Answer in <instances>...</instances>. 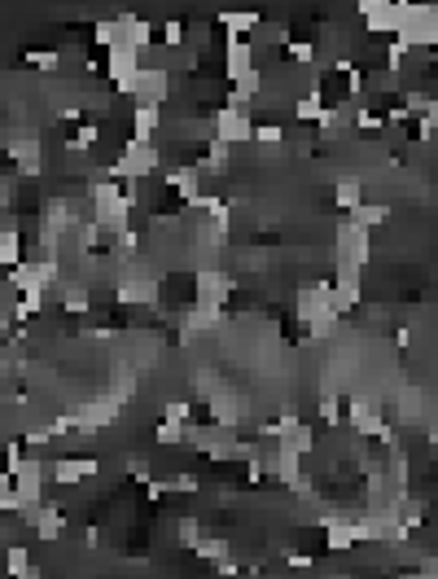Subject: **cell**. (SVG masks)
Instances as JSON below:
<instances>
[{"instance_id": "cell-1", "label": "cell", "mask_w": 438, "mask_h": 579, "mask_svg": "<svg viewBox=\"0 0 438 579\" xmlns=\"http://www.w3.org/2000/svg\"><path fill=\"white\" fill-rule=\"evenodd\" d=\"M93 224L102 229L105 238H119V233H128V224H132V203L123 198V185L119 180H102V185H93Z\"/></svg>"}, {"instance_id": "cell-2", "label": "cell", "mask_w": 438, "mask_h": 579, "mask_svg": "<svg viewBox=\"0 0 438 579\" xmlns=\"http://www.w3.org/2000/svg\"><path fill=\"white\" fill-rule=\"evenodd\" d=\"M299 321L311 330V339H329L337 325V312L329 303V281H316L299 290Z\"/></svg>"}, {"instance_id": "cell-3", "label": "cell", "mask_w": 438, "mask_h": 579, "mask_svg": "<svg viewBox=\"0 0 438 579\" xmlns=\"http://www.w3.org/2000/svg\"><path fill=\"white\" fill-rule=\"evenodd\" d=\"M395 40L412 49H434L438 44V9L434 5H404V18H399V32Z\"/></svg>"}, {"instance_id": "cell-4", "label": "cell", "mask_w": 438, "mask_h": 579, "mask_svg": "<svg viewBox=\"0 0 438 579\" xmlns=\"http://www.w3.org/2000/svg\"><path fill=\"white\" fill-rule=\"evenodd\" d=\"M158 163H163V154L154 149V140H132L128 137L123 158H114V163H110V176H114V180H128V185H140L145 176H154V171H158Z\"/></svg>"}, {"instance_id": "cell-5", "label": "cell", "mask_w": 438, "mask_h": 579, "mask_svg": "<svg viewBox=\"0 0 438 579\" xmlns=\"http://www.w3.org/2000/svg\"><path fill=\"white\" fill-rule=\"evenodd\" d=\"M123 93H128V97H136V105H163L171 97L167 67H149V62H140V70L132 75V84H128Z\"/></svg>"}, {"instance_id": "cell-6", "label": "cell", "mask_w": 438, "mask_h": 579, "mask_svg": "<svg viewBox=\"0 0 438 579\" xmlns=\"http://www.w3.org/2000/svg\"><path fill=\"white\" fill-rule=\"evenodd\" d=\"M334 255H337V268H351V273H364V264L372 259V238L364 229H351L342 224L334 238Z\"/></svg>"}, {"instance_id": "cell-7", "label": "cell", "mask_w": 438, "mask_h": 579, "mask_svg": "<svg viewBox=\"0 0 438 579\" xmlns=\"http://www.w3.org/2000/svg\"><path fill=\"white\" fill-rule=\"evenodd\" d=\"M255 137V114H246V110H215L210 114V140H219V145H246V140Z\"/></svg>"}, {"instance_id": "cell-8", "label": "cell", "mask_w": 438, "mask_h": 579, "mask_svg": "<svg viewBox=\"0 0 438 579\" xmlns=\"http://www.w3.org/2000/svg\"><path fill=\"white\" fill-rule=\"evenodd\" d=\"M360 14H364V27L381 35L399 32V18H404V0H360Z\"/></svg>"}, {"instance_id": "cell-9", "label": "cell", "mask_w": 438, "mask_h": 579, "mask_svg": "<svg viewBox=\"0 0 438 579\" xmlns=\"http://www.w3.org/2000/svg\"><path fill=\"white\" fill-rule=\"evenodd\" d=\"M114 35H119V44L114 49H132V53H149V40H154V27H149V18H136V14H119L114 18Z\"/></svg>"}, {"instance_id": "cell-10", "label": "cell", "mask_w": 438, "mask_h": 579, "mask_svg": "<svg viewBox=\"0 0 438 579\" xmlns=\"http://www.w3.org/2000/svg\"><path fill=\"white\" fill-rule=\"evenodd\" d=\"M193 285H198V307H210V312H219L233 294V276L219 273V268H202Z\"/></svg>"}, {"instance_id": "cell-11", "label": "cell", "mask_w": 438, "mask_h": 579, "mask_svg": "<svg viewBox=\"0 0 438 579\" xmlns=\"http://www.w3.org/2000/svg\"><path fill=\"white\" fill-rule=\"evenodd\" d=\"M62 531H67V510L58 501H40V510L31 518V536L44 540V545H53V540H62Z\"/></svg>"}, {"instance_id": "cell-12", "label": "cell", "mask_w": 438, "mask_h": 579, "mask_svg": "<svg viewBox=\"0 0 438 579\" xmlns=\"http://www.w3.org/2000/svg\"><path fill=\"white\" fill-rule=\"evenodd\" d=\"M102 466L93 461V457H58L53 466H49V478L58 483V487H79L88 475H97Z\"/></svg>"}, {"instance_id": "cell-13", "label": "cell", "mask_w": 438, "mask_h": 579, "mask_svg": "<svg viewBox=\"0 0 438 579\" xmlns=\"http://www.w3.org/2000/svg\"><path fill=\"white\" fill-rule=\"evenodd\" d=\"M140 62H145V58L132 53V49H110V53H105V79L123 93V88L132 84V75L140 70Z\"/></svg>"}, {"instance_id": "cell-14", "label": "cell", "mask_w": 438, "mask_h": 579, "mask_svg": "<svg viewBox=\"0 0 438 579\" xmlns=\"http://www.w3.org/2000/svg\"><path fill=\"white\" fill-rule=\"evenodd\" d=\"M268 470H272V478H281L285 487H299V492H307V483H303V457H299V452H290V448H281V443H276V452H272V461H268Z\"/></svg>"}, {"instance_id": "cell-15", "label": "cell", "mask_w": 438, "mask_h": 579, "mask_svg": "<svg viewBox=\"0 0 438 579\" xmlns=\"http://www.w3.org/2000/svg\"><path fill=\"white\" fill-rule=\"evenodd\" d=\"M320 527H325V545L334 548V553H346V548L360 545L355 518H337V513H325V518H320Z\"/></svg>"}, {"instance_id": "cell-16", "label": "cell", "mask_w": 438, "mask_h": 579, "mask_svg": "<svg viewBox=\"0 0 438 579\" xmlns=\"http://www.w3.org/2000/svg\"><path fill=\"white\" fill-rule=\"evenodd\" d=\"M250 70H255V44L250 40H228V49H224V79L237 84Z\"/></svg>"}, {"instance_id": "cell-17", "label": "cell", "mask_w": 438, "mask_h": 579, "mask_svg": "<svg viewBox=\"0 0 438 579\" xmlns=\"http://www.w3.org/2000/svg\"><path fill=\"white\" fill-rule=\"evenodd\" d=\"M9 158L18 163V171H27V176H40V171H44V149H40L35 137L9 140Z\"/></svg>"}, {"instance_id": "cell-18", "label": "cell", "mask_w": 438, "mask_h": 579, "mask_svg": "<svg viewBox=\"0 0 438 579\" xmlns=\"http://www.w3.org/2000/svg\"><path fill=\"white\" fill-rule=\"evenodd\" d=\"M163 180H167V189H175L184 203H193V198L202 194V171L189 167V163H180V167H167V176H163Z\"/></svg>"}, {"instance_id": "cell-19", "label": "cell", "mask_w": 438, "mask_h": 579, "mask_svg": "<svg viewBox=\"0 0 438 579\" xmlns=\"http://www.w3.org/2000/svg\"><path fill=\"white\" fill-rule=\"evenodd\" d=\"M259 23H264V18H259L255 9H224V14H219V27L228 32V40H250V35L259 32Z\"/></svg>"}, {"instance_id": "cell-20", "label": "cell", "mask_w": 438, "mask_h": 579, "mask_svg": "<svg viewBox=\"0 0 438 579\" xmlns=\"http://www.w3.org/2000/svg\"><path fill=\"white\" fill-rule=\"evenodd\" d=\"M390 220V206L386 203H360L355 211H346V224L351 229H364V233H372L377 224H386Z\"/></svg>"}, {"instance_id": "cell-21", "label": "cell", "mask_w": 438, "mask_h": 579, "mask_svg": "<svg viewBox=\"0 0 438 579\" xmlns=\"http://www.w3.org/2000/svg\"><path fill=\"white\" fill-rule=\"evenodd\" d=\"M58 303L75 312V316H84L88 307H93V294H88V285H79V281H58Z\"/></svg>"}, {"instance_id": "cell-22", "label": "cell", "mask_w": 438, "mask_h": 579, "mask_svg": "<svg viewBox=\"0 0 438 579\" xmlns=\"http://www.w3.org/2000/svg\"><path fill=\"white\" fill-rule=\"evenodd\" d=\"M163 123V105H136L132 110V140H149Z\"/></svg>"}, {"instance_id": "cell-23", "label": "cell", "mask_w": 438, "mask_h": 579, "mask_svg": "<svg viewBox=\"0 0 438 579\" xmlns=\"http://www.w3.org/2000/svg\"><path fill=\"white\" fill-rule=\"evenodd\" d=\"M119 299H123V303H154V299H158V281H149V276H128V281L119 285Z\"/></svg>"}, {"instance_id": "cell-24", "label": "cell", "mask_w": 438, "mask_h": 579, "mask_svg": "<svg viewBox=\"0 0 438 579\" xmlns=\"http://www.w3.org/2000/svg\"><path fill=\"white\" fill-rule=\"evenodd\" d=\"M325 110H329V105H325V93H320V88H307L303 97L294 102L299 123H320V119H325Z\"/></svg>"}, {"instance_id": "cell-25", "label": "cell", "mask_w": 438, "mask_h": 579, "mask_svg": "<svg viewBox=\"0 0 438 579\" xmlns=\"http://www.w3.org/2000/svg\"><path fill=\"white\" fill-rule=\"evenodd\" d=\"M22 264V238L13 233V229H0V268L9 273V268H18Z\"/></svg>"}, {"instance_id": "cell-26", "label": "cell", "mask_w": 438, "mask_h": 579, "mask_svg": "<svg viewBox=\"0 0 438 579\" xmlns=\"http://www.w3.org/2000/svg\"><path fill=\"white\" fill-rule=\"evenodd\" d=\"M27 571H31V548H27V545H9V548H4V575L22 579Z\"/></svg>"}, {"instance_id": "cell-27", "label": "cell", "mask_w": 438, "mask_h": 579, "mask_svg": "<svg viewBox=\"0 0 438 579\" xmlns=\"http://www.w3.org/2000/svg\"><path fill=\"white\" fill-rule=\"evenodd\" d=\"M334 203L342 206V211H355V206L364 203V185H360L355 176H346V180H337V189H334Z\"/></svg>"}, {"instance_id": "cell-28", "label": "cell", "mask_w": 438, "mask_h": 579, "mask_svg": "<svg viewBox=\"0 0 438 579\" xmlns=\"http://www.w3.org/2000/svg\"><path fill=\"white\" fill-rule=\"evenodd\" d=\"M276 443H281V448H290V452H299V457H307V452L316 448V435H311V426H303V421H299V426H294L285 439H276Z\"/></svg>"}, {"instance_id": "cell-29", "label": "cell", "mask_w": 438, "mask_h": 579, "mask_svg": "<svg viewBox=\"0 0 438 579\" xmlns=\"http://www.w3.org/2000/svg\"><path fill=\"white\" fill-rule=\"evenodd\" d=\"M259 88H264V70H259V67L250 70V75H241V79L233 84V93H237V97H241L246 105H250L255 97H259Z\"/></svg>"}, {"instance_id": "cell-30", "label": "cell", "mask_w": 438, "mask_h": 579, "mask_svg": "<svg viewBox=\"0 0 438 579\" xmlns=\"http://www.w3.org/2000/svg\"><path fill=\"white\" fill-rule=\"evenodd\" d=\"M198 171H228V145L210 140L206 154H202V163H198Z\"/></svg>"}, {"instance_id": "cell-31", "label": "cell", "mask_w": 438, "mask_h": 579, "mask_svg": "<svg viewBox=\"0 0 438 579\" xmlns=\"http://www.w3.org/2000/svg\"><path fill=\"white\" fill-rule=\"evenodd\" d=\"M285 53H290L299 67H311V70H316V53H320V49H316L311 40H290V44H285Z\"/></svg>"}, {"instance_id": "cell-32", "label": "cell", "mask_w": 438, "mask_h": 579, "mask_svg": "<svg viewBox=\"0 0 438 579\" xmlns=\"http://www.w3.org/2000/svg\"><path fill=\"white\" fill-rule=\"evenodd\" d=\"M198 557H206V562H224V557H233V548H228V540H198Z\"/></svg>"}, {"instance_id": "cell-33", "label": "cell", "mask_w": 438, "mask_h": 579, "mask_svg": "<svg viewBox=\"0 0 438 579\" xmlns=\"http://www.w3.org/2000/svg\"><path fill=\"white\" fill-rule=\"evenodd\" d=\"M102 140V123H79V132L70 137V149H93Z\"/></svg>"}, {"instance_id": "cell-34", "label": "cell", "mask_w": 438, "mask_h": 579, "mask_svg": "<svg viewBox=\"0 0 438 579\" xmlns=\"http://www.w3.org/2000/svg\"><path fill=\"white\" fill-rule=\"evenodd\" d=\"M27 58V67H40V70H58L62 67V58L53 53V49H31V53H22Z\"/></svg>"}, {"instance_id": "cell-35", "label": "cell", "mask_w": 438, "mask_h": 579, "mask_svg": "<svg viewBox=\"0 0 438 579\" xmlns=\"http://www.w3.org/2000/svg\"><path fill=\"white\" fill-rule=\"evenodd\" d=\"M163 421H180V426H193V409H189V400H171L167 409H163Z\"/></svg>"}, {"instance_id": "cell-36", "label": "cell", "mask_w": 438, "mask_h": 579, "mask_svg": "<svg viewBox=\"0 0 438 579\" xmlns=\"http://www.w3.org/2000/svg\"><path fill=\"white\" fill-rule=\"evenodd\" d=\"M184 23H180V18H167V23H163V40H167V49H175V53H180V49H184Z\"/></svg>"}, {"instance_id": "cell-37", "label": "cell", "mask_w": 438, "mask_h": 579, "mask_svg": "<svg viewBox=\"0 0 438 579\" xmlns=\"http://www.w3.org/2000/svg\"><path fill=\"white\" fill-rule=\"evenodd\" d=\"M250 140H259V145H281V140H285V128H281V123H255V137Z\"/></svg>"}, {"instance_id": "cell-38", "label": "cell", "mask_w": 438, "mask_h": 579, "mask_svg": "<svg viewBox=\"0 0 438 579\" xmlns=\"http://www.w3.org/2000/svg\"><path fill=\"white\" fill-rule=\"evenodd\" d=\"M93 40H97V44L105 49V53H110V49L119 44V35H114V18H102V23L93 27Z\"/></svg>"}, {"instance_id": "cell-39", "label": "cell", "mask_w": 438, "mask_h": 579, "mask_svg": "<svg viewBox=\"0 0 438 579\" xmlns=\"http://www.w3.org/2000/svg\"><path fill=\"white\" fill-rule=\"evenodd\" d=\"M184 430H189V426H180V421H163V426H158V443H163V448H175V443H184Z\"/></svg>"}, {"instance_id": "cell-40", "label": "cell", "mask_w": 438, "mask_h": 579, "mask_svg": "<svg viewBox=\"0 0 438 579\" xmlns=\"http://www.w3.org/2000/svg\"><path fill=\"white\" fill-rule=\"evenodd\" d=\"M128 475H132L136 483H149V478H154V466H149V457H128Z\"/></svg>"}, {"instance_id": "cell-41", "label": "cell", "mask_w": 438, "mask_h": 579, "mask_svg": "<svg viewBox=\"0 0 438 579\" xmlns=\"http://www.w3.org/2000/svg\"><path fill=\"white\" fill-rule=\"evenodd\" d=\"M163 487H167V492H198L202 483L193 475H175V478H163Z\"/></svg>"}, {"instance_id": "cell-42", "label": "cell", "mask_w": 438, "mask_h": 579, "mask_svg": "<svg viewBox=\"0 0 438 579\" xmlns=\"http://www.w3.org/2000/svg\"><path fill=\"white\" fill-rule=\"evenodd\" d=\"M0 513H22V501H18V492H13V487H4V492H0Z\"/></svg>"}, {"instance_id": "cell-43", "label": "cell", "mask_w": 438, "mask_h": 579, "mask_svg": "<svg viewBox=\"0 0 438 579\" xmlns=\"http://www.w3.org/2000/svg\"><path fill=\"white\" fill-rule=\"evenodd\" d=\"M180 540H184L189 548H193L198 540H202V536H198V522H193V518H184V522H180Z\"/></svg>"}, {"instance_id": "cell-44", "label": "cell", "mask_w": 438, "mask_h": 579, "mask_svg": "<svg viewBox=\"0 0 438 579\" xmlns=\"http://www.w3.org/2000/svg\"><path fill=\"white\" fill-rule=\"evenodd\" d=\"M320 412H325L329 421H337V395H334V391H329V395L320 400Z\"/></svg>"}, {"instance_id": "cell-45", "label": "cell", "mask_w": 438, "mask_h": 579, "mask_svg": "<svg viewBox=\"0 0 438 579\" xmlns=\"http://www.w3.org/2000/svg\"><path fill=\"white\" fill-rule=\"evenodd\" d=\"M285 562H290V566H311V557H307V553H285Z\"/></svg>"}]
</instances>
